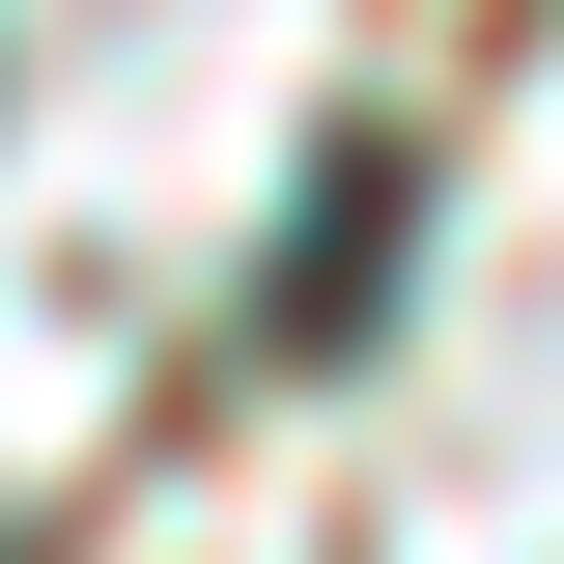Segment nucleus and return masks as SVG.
Returning <instances> with one entry per match:
<instances>
[{
	"label": "nucleus",
	"mask_w": 564,
	"mask_h": 564,
	"mask_svg": "<svg viewBox=\"0 0 564 564\" xmlns=\"http://www.w3.org/2000/svg\"><path fill=\"white\" fill-rule=\"evenodd\" d=\"M395 311V170H311V254H282V339H367Z\"/></svg>",
	"instance_id": "f257e3e1"
}]
</instances>
